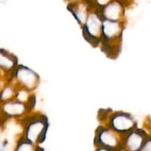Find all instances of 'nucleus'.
<instances>
[{"instance_id": "nucleus-4", "label": "nucleus", "mask_w": 151, "mask_h": 151, "mask_svg": "<svg viewBox=\"0 0 151 151\" xmlns=\"http://www.w3.org/2000/svg\"><path fill=\"white\" fill-rule=\"evenodd\" d=\"M123 135L118 134L109 126H100L96 131L94 143L95 147H103L114 151L122 148Z\"/></svg>"}, {"instance_id": "nucleus-7", "label": "nucleus", "mask_w": 151, "mask_h": 151, "mask_svg": "<svg viewBox=\"0 0 151 151\" xmlns=\"http://www.w3.org/2000/svg\"><path fill=\"white\" fill-rule=\"evenodd\" d=\"M15 73L18 82L27 91H33L39 84V76L29 68L19 66L15 69Z\"/></svg>"}, {"instance_id": "nucleus-13", "label": "nucleus", "mask_w": 151, "mask_h": 151, "mask_svg": "<svg viewBox=\"0 0 151 151\" xmlns=\"http://www.w3.org/2000/svg\"><path fill=\"white\" fill-rule=\"evenodd\" d=\"M139 151H151V137H147Z\"/></svg>"}, {"instance_id": "nucleus-6", "label": "nucleus", "mask_w": 151, "mask_h": 151, "mask_svg": "<svg viewBox=\"0 0 151 151\" xmlns=\"http://www.w3.org/2000/svg\"><path fill=\"white\" fill-rule=\"evenodd\" d=\"M147 139V134L143 130L134 128L123 135L122 149L124 151H139Z\"/></svg>"}, {"instance_id": "nucleus-11", "label": "nucleus", "mask_w": 151, "mask_h": 151, "mask_svg": "<svg viewBox=\"0 0 151 151\" xmlns=\"http://www.w3.org/2000/svg\"><path fill=\"white\" fill-rule=\"evenodd\" d=\"M0 66L4 70L10 71L16 69L17 66V59L11 54L5 51L0 52Z\"/></svg>"}, {"instance_id": "nucleus-5", "label": "nucleus", "mask_w": 151, "mask_h": 151, "mask_svg": "<svg viewBox=\"0 0 151 151\" xmlns=\"http://www.w3.org/2000/svg\"><path fill=\"white\" fill-rule=\"evenodd\" d=\"M108 126L121 135H125L137 128V122L130 114L115 112L109 117Z\"/></svg>"}, {"instance_id": "nucleus-3", "label": "nucleus", "mask_w": 151, "mask_h": 151, "mask_svg": "<svg viewBox=\"0 0 151 151\" xmlns=\"http://www.w3.org/2000/svg\"><path fill=\"white\" fill-rule=\"evenodd\" d=\"M103 18L98 9L90 11L86 21L82 27V32L85 39L92 46H100L102 38Z\"/></svg>"}, {"instance_id": "nucleus-15", "label": "nucleus", "mask_w": 151, "mask_h": 151, "mask_svg": "<svg viewBox=\"0 0 151 151\" xmlns=\"http://www.w3.org/2000/svg\"><path fill=\"white\" fill-rule=\"evenodd\" d=\"M95 151H114V150H110V149L106 148V147H97V148H96Z\"/></svg>"}, {"instance_id": "nucleus-2", "label": "nucleus", "mask_w": 151, "mask_h": 151, "mask_svg": "<svg viewBox=\"0 0 151 151\" xmlns=\"http://www.w3.org/2000/svg\"><path fill=\"white\" fill-rule=\"evenodd\" d=\"M48 128L47 116L41 114L32 116L27 122L23 137L33 144H42L47 138Z\"/></svg>"}, {"instance_id": "nucleus-10", "label": "nucleus", "mask_w": 151, "mask_h": 151, "mask_svg": "<svg viewBox=\"0 0 151 151\" xmlns=\"http://www.w3.org/2000/svg\"><path fill=\"white\" fill-rule=\"evenodd\" d=\"M32 103H23V102H10L7 103L4 107V111L9 116H22L30 109Z\"/></svg>"}, {"instance_id": "nucleus-8", "label": "nucleus", "mask_w": 151, "mask_h": 151, "mask_svg": "<svg viewBox=\"0 0 151 151\" xmlns=\"http://www.w3.org/2000/svg\"><path fill=\"white\" fill-rule=\"evenodd\" d=\"M97 9L103 19L116 22H121L125 12L123 4L117 0H111Z\"/></svg>"}, {"instance_id": "nucleus-12", "label": "nucleus", "mask_w": 151, "mask_h": 151, "mask_svg": "<svg viewBox=\"0 0 151 151\" xmlns=\"http://www.w3.org/2000/svg\"><path fill=\"white\" fill-rule=\"evenodd\" d=\"M15 151H44L39 145H35L30 142L27 141L26 139L22 137L21 140L18 142L17 146Z\"/></svg>"}, {"instance_id": "nucleus-1", "label": "nucleus", "mask_w": 151, "mask_h": 151, "mask_svg": "<svg viewBox=\"0 0 151 151\" xmlns=\"http://www.w3.org/2000/svg\"><path fill=\"white\" fill-rule=\"evenodd\" d=\"M123 24L122 22L103 19L102 25V38L100 45L108 56L118 55L122 44Z\"/></svg>"}, {"instance_id": "nucleus-14", "label": "nucleus", "mask_w": 151, "mask_h": 151, "mask_svg": "<svg viewBox=\"0 0 151 151\" xmlns=\"http://www.w3.org/2000/svg\"><path fill=\"white\" fill-rule=\"evenodd\" d=\"M12 94H13V91H12L11 88H6L3 91L2 94H1V97H2L3 100H7V99L11 97Z\"/></svg>"}, {"instance_id": "nucleus-9", "label": "nucleus", "mask_w": 151, "mask_h": 151, "mask_svg": "<svg viewBox=\"0 0 151 151\" xmlns=\"http://www.w3.org/2000/svg\"><path fill=\"white\" fill-rule=\"evenodd\" d=\"M69 11L71 12L75 20L82 27L86 21L87 17L89 14L88 4L86 3H77V4H70L68 7Z\"/></svg>"}]
</instances>
